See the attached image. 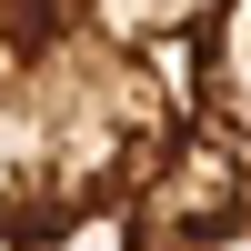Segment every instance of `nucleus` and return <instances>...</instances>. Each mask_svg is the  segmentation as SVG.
<instances>
[{
	"instance_id": "nucleus-1",
	"label": "nucleus",
	"mask_w": 251,
	"mask_h": 251,
	"mask_svg": "<svg viewBox=\"0 0 251 251\" xmlns=\"http://www.w3.org/2000/svg\"><path fill=\"white\" fill-rule=\"evenodd\" d=\"M251 241V0H0V251Z\"/></svg>"
}]
</instances>
